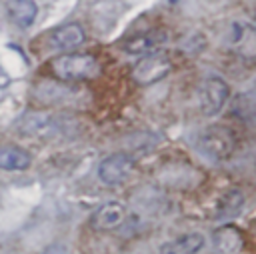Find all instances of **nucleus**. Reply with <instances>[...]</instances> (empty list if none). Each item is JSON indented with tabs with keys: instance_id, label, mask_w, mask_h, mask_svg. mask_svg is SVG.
<instances>
[{
	"instance_id": "nucleus-1",
	"label": "nucleus",
	"mask_w": 256,
	"mask_h": 254,
	"mask_svg": "<svg viewBox=\"0 0 256 254\" xmlns=\"http://www.w3.org/2000/svg\"><path fill=\"white\" fill-rule=\"evenodd\" d=\"M50 70L58 80H92L100 74V62L88 52H66L50 60Z\"/></svg>"
},
{
	"instance_id": "nucleus-2",
	"label": "nucleus",
	"mask_w": 256,
	"mask_h": 254,
	"mask_svg": "<svg viewBox=\"0 0 256 254\" xmlns=\"http://www.w3.org/2000/svg\"><path fill=\"white\" fill-rule=\"evenodd\" d=\"M196 148L214 162L228 160L236 150V134L224 124L206 126L196 138Z\"/></svg>"
},
{
	"instance_id": "nucleus-3",
	"label": "nucleus",
	"mask_w": 256,
	"mask_h": 254,
	"mask_svg": "<svg viewBox=\"0 0 256 254\" xmlns=\"http://www.w3.org/2000/svg\"><path fill=\"white\" fill-rule=\"evenodd\" d=\"M16 128H18L20 134L32 136V138L42 140V142L58 136L64 130L62 120L56 114L46 112V110H30V112H24L18 118Z\"/></svg>"
},
{
	"instance_id": "nucleus-4",
	"label": "nucleus",
	"mask_w": 256,
	"mask_h": 254,
	"mask_svg": "<svg viewBox=\"0 0 256 254\" xmlns=\"http://www.w3.org/2000/svg\"><path fill=\"white\" fill-rule=\"evenodd\" d=\"M172 70V60L166 52H150V54H144L134 66H132V80L140 86H150L162 78H166Z\"/></svg>"
},
{
	"instance_id": "nucleus-5",
	"label": "nucleus",
	"mask_w": 256,
	"mask_h": 254,
	"mask_svg": "<svg viewBox=\"0 0 256 254\" xmlns=\"http://www.w3.org/2000/svg\"><path fill=\"white\" fill-rule=\"evenodd\" d=\"M228 96H230V88L220 76H206L198 86L200 108H202V114L206 116L220 114Z\"/></svg>"
},
{
	"instance_id": "nucleus-6",
	"label": "nucleus",
	"mask_w": 256,
	"mask_h": 254,
	"mask_svg": "<svg viewBox=\"0 0 256 254\" xmlns=\"http://www.w3.org/2000/svg\"><path fill=\"white\" fill-rule=\"evenodd\" d=\"M136 162L130 154L126 152H114L110 156H106L100 164H98V178L108 184V186H114V184H122L134 170Z\"/></svg>"
},
{
	"instance_id": "nucleus-7",
	"label": "nucleus",
	"mask_w": 256,
	"mask_h": 254,
	"mask_svg": "<svg viewBox=\"0 0 256 254\" xmlns=\"http://www.w3.org/2000/svg\"><path fill=\"white\" fill-rule=\"evenodd\" d=\"M48 40H50V46L52 48L62 50L66 54V52L76 50L86 40V32H84V28H82L80 22H66V24L56 26L48 34Z\"/></svg>"
},
{
	"instance_id": "nucleus-8",
	"label": "nucleus",
	"mask_w": 256,
	"mask_h": 254,
	"mask_svg": "<svg viewBox=\"0 0 256 254\" xmlns=\"http://www.w3.org/2000/svg\"><path fill=\"white\" fill-rule=\"evenodd\" d=\"M126 220V208L124 204L112 200V202H104L102 206H98L90 218V224L94 230H116L118 226H122Z\"/></svg>"
},
{
	"instance_id": "nucleus-9",
	"label": "nucleus",
	"mask_w": 256,
	"mask_h": 254,
	"mask_svg": "<svg viewBox=\"0 0 256 254\" xmlns=\"http://www.w3.org/2000/svg\"><path fill=\"white\" fill-rule=\"evenodd\" d=\"M212 244L216 254H240L244 248L242 230L236 228L234 224H224L214 232Z\"/></svg>"
},
{
	"instance_id": "nucleus-10",
	"label": "nucleus",
	"mask_w": 256,
	"mask_h": 254,
	"mask_svg": "<svg viewBox=\"0 0 256 254\" xmlns=\"http://www.w3.org/2000/svg\"><path fill=\"white\" fill-rule=\"evenodd\" d=\"M204 246V236L200 232H188L174 240L160 244L158 254H196Z\"/></svg>"
},
{
	"instance_id": "nucleus-11",
	"label": "nucleus",
	"mask_w": 256,
	"mask_h": 254,
	"mask_svg": "<svg viewBox=\"0 0 256 254\" xmlns=\"http://www.w3.org/2000/svg\"><path fill=\"white\" fill-rule=\"evenodd\" d=\"M166 40V34L160 32V30H150V32H144V34H136V36H130L122 46L128 54H150V52H156V48Z\"/></svg>"
},
{
	"instance_id": "nucleus-12",
	"label": "nucleus",
	"mask_w": 256,
	"mask_h": 254,
	"mask_svg": "<svg viewBox=\"0 0 256 254\" xmlns=\"http://www.w3.org/2000/svg\"><path fill=\"white\" fill-rule=\"evenodd\" d=\"M8 14L12 18V22L18 28H30L38 16V4L32 0H16V2H8Z\"/></svg>"
},
{
	"instance_id": "nucleus-13",
	"label": "nucleus",
	"mask_w": 256,
	"mask_h": 254,
	"mask_svg": "<svg viewBox=\"0 0 256 254\" xmlns=\"http://www.w3.org/2000/svg\"><path fill=\"white\" fill-rule=\"evenodd\" d=\"M32 162L28 150L20 146H0V168L2 170H26Z\"/></svg>"
},
{
	"instance_id": "nucleus-14",
	"label": "nucleus",
	"mask_w": 256,
	"mask_h": 254,
	"mask_svg": "<svg viewBox=\"0 0 256 254\" xmlns=\"http://www.w3.org/2000/svg\"><path fill=\"white\" fill-rule=\"evenodd\" d=\"M242 206H244V194H242L240 190L232 188V190H228V192L222 196V200H220V204H218L214 216H216V220L234 218L236 214L242 212Z\"/></svg>"
},
{
	"instance_id": "nucleus-15",
	"label": "nucleus",
	"mask_w": 256,
	"mask_h": 254,
	"mask_svg": "<svg viewBox=\"0 0 256 254\" xmlns=\"http://www.w3.org/2000/svg\"><path fill=\"white\" fill-rule=\"evenodd\" d=\"M230 44L240 50L244 54V48H250L252 52V46H254V30L250 24L246 22H232L230 24Z\"/></svg>"
},
{
	"instance_id": "nucleus-16",
	"label": "nucleus",
	"mask_w": 256,
	"mask_h": 254,
	"mask_svg": "<svg viewBox=\"0 0 256 254\" xmlns=\"http://www.w3.org/2000/svg\"><path fill=\"white\" fill-rule=\"evenodd\" d=\"M8 84H10V76H8V72L0 66V90H4Z\"/></svg>"
}]
</instances>
